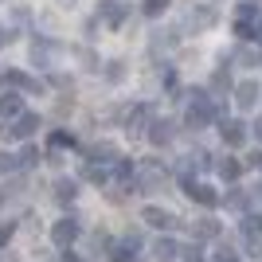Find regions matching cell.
I'll use <instances>...</instances> for the list:
<instances>
[{
    "mask_svg": "<svg viewBox=\"0 0 262 262\" xmlns=\"http://www.w3.org/2000/svg\"><path fill=\"white\" fill-rule=\"evenodd\" d=\"M235 102H239V110H254L258 106V82H239L235 86Z\"/></svg>",
    "mask_w": 262,
    "mask_h": 262,
    "instance_id": "8992f818",
    "label": "cell"
},
{
    "mask_svg": "<svg viewBox=\"0 0 262 262\" xmlns=\"http://www.w3.org/2000/svg\"><path fill=\"white\" fill-rule=\"evenodd\" d=\"M8 82H12V86H24V90H39V82L28 78L24 71H8Z\"/></svg>",
    "mask_w": 262,
    "mask_h": 262,
    "instance_id": "e0dca14e",
    "label": "cell"
},
{
    "mask_svg": "<svg viewBox=\"0 0 262 262\" xmlns=\"http://www.w3.org/2000/svg\"><path fill=\"white\" fill-rule=\"evenodd\" d=\"M149 141L153 145H168L172 141V121H153V125H149Z\"/></svg>",
    "mask_w": 262,
    "mask_h": 262,
    "instance_id": "30bf717a",
    "label": "cell"
},
{
    "mask_svg": "<svg viewBox=\"0 0 262 262\" xmlns=\"http://www.w3.org/2000/svg\"><path fill=\"white\" fill-rule=\"evenodd\" d=\"M118 176H121V180H129V176H133V164L129 161H118Z\"/></svg>",
    "mask_w": 262,
    "mask_h": 262,
    "instance_id": "1f68e13d",
    "label": "cell"
},
{
    "mask_svg": "<svg viewBox=\"0 0 262 262\" xmlns=\"http://www.w3.org/2000/svg\"><path fill=\"white\" fill-rule=\"evenodd\" d=\"M219 133H223V141H227L231 149H239V145L247 141V125H243V121H223Z\"/></svg>",
    "mask_w": 262,
    "mask_h": 262,
    "instance_id": "52a82bcc",
    "label": "cell"
},
{
    "mask_svg": "<svg viewBox=\"0 0 262 262\" xmlns=\"http://www.w3.org/2000/svg\"><path fill=\"white\" fill-rule=\"evenodd\" d=\"M231 90H235V86H231V75L219 67L215 75H211V94H231Z\"/></svg>",
    "mask_w": 262,
    "mask_h": 262,
    "instance_id": "4fadbf2b",
    "label": "cell"
},
{
    "mask_svg": "<svg viewBox=\"0 0 262 262\" xmlns=\"http://www.w3.org/2000/svg\"><path fill=\"white\" fill-rule=\"evenodd\" d=\"M75 196H78V184H75V180H59V184H55V200H59V204H71Z\"/></svg>",
    "mask_w": 262,
    "mask_h": 262,
    "instance_id": "7c38bea8",
    "label": "cell"
},
{
    "mask_svg": "<svg viewBox=\"0 0 262 262\" xmlns=\"http://www.w3.org/2000/svg\"><path fill=\"white\" fill-rule=\"evenodd\" d=\"M219 176H223V180H239V176H243V161L223 157V161H219Z\"/></svg>",
    "mask_w": 262,
    "mask_h": 262,
    "instance_id": "8fae6325",
    "label": "cell"
},
{
    "mask_svg": "<svg viewBox=\"0 0 262 262\" xmlns=\"http://www.w3.org/2000/svg\"><path fill=\"white\" fill-rule=\"evenodd\" d=\"M223 204H227L231 211H243L247 208V192H243V188H231L227 196H223Z\"/></svg>",
    "mask_w": 262,
    "mask_h": 262,
    "instance_id": "9a60e30c",
    "label": "cell"
},
{
    "mask_svg": "<svg viewBox=\"0 0 262 262\" xmlns=\"http://www.w3.org/2000/svg\"><path fill=\"white\" fill-rule=\"evenodd\" d=\"M251 164H254V168H262V149H258V153H251Z\"/></svg>",
    "mask_w": 262,
    "mask_h": 262,
    "instance_id": "836d02e7",
    "label": "cell"
},
{
    "mask_svg": "<svg viewBox=\"0 0 262 262\" xmlns=\"http://www.w3.org/2000/svg\"><path fill=\"white\" fill-rule=\"evenodd\" d=\"M141 219L149 223V227H161V231H164V227H176V223H180L172 211H164V208H145V211H141Z\"/></svg>",
    "mask_w": 262,
    "mask_h": 262,
    "instance_id": "5b68a950",
    "label": "cell"
},
{
    "mask_svg": "<svg viewBox=\"0 0 262 262\" xmlns=\"http://www.w3.org/2000/svg\"><path fill=\"white\" fill-rule=\"evenodd\" d=\"M16 168H20L16 157H12V153H0V172H16Z\"/></svg>",
    "mask_w": 262,
    "mask_h": 262,
    "instance_id": "484cf974",
    "label": "cell"
},
{
    "mask_svg": "<svg viewBox=\"0 0 262 262\" xmlns=\"http://www.w3.org/2000/svg\"><path fill=\"white\" fill-rule=\"evenodd\" d=\"M254 39H262V16H258V35H254Z\"/></svg>",
    "mask_w": 262,
    "mask_h": 262,
    "instance_id": "8d00e7d4",
    "label": "cell"
},
{
    "mask_svg": "<svg viewBox=\"0 0 262 262\" xmlns=\"http://www.w3.org/2000/svg\"><path fill=\"white\" fill-rule=\"evenodd\" d=\"M251 4H254V0H251Z\"/></svg>",
    "mask_w": 262,
    "mask_h": 262,
    "instance_id": "ab89813d",
    "label": "cell"
},
{
    "mask_svg": "<svg viewBox=\"0 0 262 262\" xmlns=\"http://www.w3.org/2000/svg\"><path fill=\"white\" fill-rule=\"evenodd\" d=\"M211 114H215V110H211V102L208 98H196L192 102V106H188V125H192V129H204V125H208L211 121Z\"/></svg>",
    "mask_w": 262,
    "mask_h": 262,
    "instance_id": "7a4b0ae2",
    "label": "cell"
},
{
    "mask_svg": "<svg viewBox=\"0 0 262 262\" xmlns=\"http://www.w3.org/2000/svg\"><path fill=\"white\" fill-rule=\"evenodd\" d=\"M86 176L94 180V184H106V168H94V164H90V168H86Z\"/></svg>",
    "mask_w": 262,
    "mask_h": 262,
    "instance_id": "83f0119b",
    "label": "cell"
},
{
    "mask_svg": "<svg viewBox=\"0 0 262 262\" xmlns=\"http://www.w3.org/2000/svg\"><path fill=\"white\" fill-rule=\"evenodd\" d=\"M192 231H196V243L200 239H219V223H215V219H200Z\"/></svg>",
    "mask_w": 262,
    "mask_h": 262,
    "instance_id": "5bb4252c",
    "label": "cell"
},
{
    "mask_svg": "<svg viewBox=\"0 0 262 262\" xmlns=\"http://www.w3.org/2000/svg\"><path fill=\"white\" fill-rule=\"evenodd\" d=\"M254 200H258V204H262V184H254Z\"/></svg>",
    "mask_w": 262,
    "mask_h": 262,
    "instance_id": "d590c367",
    "label": "cell"
},
{
    "mask_svg": "<svg viewBox=\"0 0 262 262\" xmlns=\"http://www.w3.org/2000/svg\"><path fill=\"white\" fill-rule=\"evenodd\" d=\"M121 67H125V63H106V78H110V82H121V78H125Z\"/></svg>",
    "mask_w": 262,
    "mask_h": 262,
    "instance_id": "cb8c5ba5",
    "label": "cell"
},
{
    "mask_svg": "<svg viewBox=\"0 0 262 262\" xmlns=\"http://www.w3.org/2000/svg\"><path fill=\"white\" fill-rule=\"evenodd\" d=\"M176 254H180L176 239H157V243H153V258H157V262H172Z\"/></svg>",
    "mask_w": 262,
    "mask_h": 262,
    "instance_id": "ba28073f",
    "label": "cell"
},
{
    "mask_svg": "<svg viewBox=\"0 0 262 262\" xmlns=\"http://www.w3.org/2000/svg\"><path fill=\"white\" fill-rule=\"evenodd\" d=\"M12 231H16V227H12V223H4V227H0V247H4V243L12 239Z\"/></svg>",
    "mask_w": 262,
    "mask_h": 262,
    "instance_id": "d6a6232c",
    "label": "cell"
},
{
    "mask_svg": "<svg viewBox=\"0 0 262 262\" xmlns=\"http://www.w3.org/2000/svg\"><path fill=\"white\" fill-rule=\"evenodd\" d=\"M67 145H75V133L55 129V133H51V149H67Z\"/></svg>",
    "mask_w": 262,
    "mask_h": 262,
    "instance_id": "44dd1931",
    "label": "cell"
},
{
    "mask_svg": "<svg viewBox=\"0 0 262 262\" xmlns=\"http://www.w3.org/2000/svg\"><path fill=\"white\" fill-rule=\"evenodd\" d=\"M215 262H239L235 247H231V243H219V247H215Z\"/></svg>",
    "mask_w": 262,
    "mask_h": 262,
    "instance_id": "603a6c76",
    "label": "cell"
},
{
    "mask_svg": "<svg viewBox=\"0 0 262 262\" xmlns=\"http://www.w3.org/2000/svg\"><path fill=\"white\" fill-rule=\"evenodd\" d=\"M243 235H247V239H258L262 235V215H247L243 219Z\"/></svg>",
    "mask_w": 262,
    "mask_h": 262,
    "instance_id": "d6986e66",
    "label": "cell"
},
{
    "mask_svg": "<svg viewBox=\"0 0 262 262\" xmlns=\"http://www.w3.org/2000/svg\"><path fill=\"white\" fill-rule=\"evenodd\" d=\"M0 262H16V258H12V254H8V258H0Z\"/></svg>",
    "mask_w": 262,
    "mask_h": 262,
    "instance_id": "f35d334b",
    "label": "cell"
},
{
    "mask_svg": "<svg viewBox=\"0 0 262 262\" xmlns=\"http://www.w3.org/2000/svg\"><path fill=\"white\" fill-rule=\"evenodd\" d=\"M168 8V0H145V16H161Z\"/></svg>",
    "mask_w": 262,
    "mask_h": 262,
    "instance_id": "d4e9b609",
    "label": "cell"
},
{
    "mask_svg": "<svg viewBox=\"0 0 262 262\" xmlns=\"http://www.w3.org/2000/svg\"><path fill=\"white\" fill-rule=\"evenodd\" d=\"M211 24H215V12H211V8L192 12V28H211Z\"/></svg>",
    "mask_w": 262,
    "mask_h": 262,
    "instance_id": "ffe728a7",
    "label": "cell"
},
{
    "mask_svg": "<svg viewBox=\"0 0 262 262\" xmlns=\"http://www.w3.org/2000/svg\"><path fill=\"white\" fill-rule=\"evenodd\" d=\"M63 262H78V258H75V254H67V258H63Z\"/></svg>",
    "mask_w": 262,
    "mask_h": 262,
    "instance_id": "74e56055",
    "label": "cell"
},
{
    "mask_svg": "<svg viewBox=\"0 0 262 262\" xmlns=\"http://www.w3.org/2000/svg\"><path fill=\"white\" fill-rule=\"evenodd\" d=\"M16 161H20V164H35V161H39V153H35V149H24V157H16Z\"/></svg>",
    "mask_w": 262,
    "mask_h": 262,
    "instance_id": "4dcf8cb0",
    "label": "cell"
},
{
    "mask_svg": "<svg viewBox=\"0 0 262 262\" xmlns=\"http://www.w3.org/2000/svg\"><path fill=\"white\" fill-rule=\"evenodd\" d=\"M125 16H129V4H121V0H102V20H106L110 28H121Z\"/></svg>",
    "mask_w": 262,
    "mask_h": 262,
    "instance_id": "3957f363",
    "label": "cell"
},
{
    "mask_svg": "<svg viewBox=\"0 0 262 262\" xmlns=\"http://www.w3.org/2000/svg\"><path fill=\"white\" fill-rule=\"evenodd\" d=\"M188 196L196 200V204H204V208H215V204H219L215 188H208V184H192V188H188Z\"/></svg>",
    "mask_w": 262,
    "mask_h": 262,
    "instance_id": "9c48e42d",
    "label": "cell"
},
{
    "mask_svg": "<svg viewBox=\"0 0 262 262\" xmlns=\"http://www.w3.org/2000/svg\"><path fill=\"white\" fill-rule=\"evenodd\" d=\"M0 118H20V98H16V94L0 98Z\"/></svg>",
    "mask_w": 262,
    "mask_h": 262,
    "instance_id": "2e32d148",
    "label": "cell"
},
{
    "mask_svg": "<svg viewBox=\"0 0 262 262\" xmlns=\"http://www.w3.org/2000/svg\"><path fill=\"white\" fill-rule=\"evenodd\" d=\"M235 32H239V39H254V28H251V24H235Z\"/></svg>",
    "mask_w": 262,
    "mask_h": 262,
    "instance_id": "f546056e",
    "label": "cell"
},
{
    "mask_svg": "<svg viewBox=\"0 0 262 262\" xmlns=\"http://www.w3.org/2000/svg\"><path fill=\"white\" fill-rule=\"evenodd\" d=\"M39 129V114H20V118L12 121V137H20V141H28V137H32V133Z\"/></svg>",
    "mask_w": 262,
    "mask_h": 262,
    "instance_id": "277c9868",
    "label": "cell"
},
{
    "mask_svg": "<svg viewBox=\"0 0 262 262\" xmlns=\"http://www.w3.org/2000/svg\"><path fill=\"white\" fill-rule=\"evenodd\" d=\"M86 157H90V161H102V157H118V149H114L110 141H102V145H90Z\"/></svg>",
    "mask_w": 262,
    "mask_h": 262,
    "instance_id": "ac0fdd59",
    "label": "cell"
},
{
    "mask_svg": "<svg viewBox=\"0 0 262 262\" xmlns=\"http://www.w3.org/2000/svg\"><path fill=\"white\" fill-rule=\"evenodd\" d=\"M75 239H78V223H75V219H59V223L51 227V243L59 247V251H67Z\"/></svg>",
    "mask_w": 262,
    "mask_h": 262,
    "instance_id": "6da1fadb",
    "label": "cell"
},
{
    "mask_svg": "<svg viewBox=\"0 0 262 262\" xmlns=\"http://www.w3.org/2000/svg\"><path fill=\"white\" fill-rule=\"evenodd\" d=\"M32 59H35V63H47V59H51V47H39V43H35Z\"/></svg>",
    "mask_w": 262,
    "mask_h": 262,
    "instance_id": "f1b7e54d",
    "label": "cell"
},
{
    "mask_svg": "<svg viewBox=\"0 0 262 262\" xmlns=\"http://www.w3.org/2000/svg\"><path fill=\"white\" fill-rule=\"evenodd\" d=\"M200 254H204V251H200V243H192V247H184V258H188V262H204V258H200Z\"/></svg>",
    "mask_w": 262,
    "mask_h": 262,
    "instance_id": "4316f807",
    "label": "cell"
},
{
    "mask_svg": "<svg viewBox=\"0 0 262 262\" xmlns=\"http://www.w3.org/2000/svg\"><path fill=\"white\" fill-rule=\"evenodd\" d=\"M254 133H258V141H262V118H258V121H254Z\"/></svg>",
    "mask_w": 262,
    "mask_h": 262,
    "instance_id": "e575fe53",
    "label": "cell"
},
{
    "mask_svg": "<svg viewBox=\"0 0 262 262\" xmlns=\"http://www.w3.org/2000/svg\"><path fill=\"white\" fill-rule=\"evenodd\" d=\"M149 118V110L145 106H137V110H129V118H125V125H129V133H137V125H141V121Z\"/></svg>",
    "mask_w": 262,
    "mask_h": 262,
    "instance_id": "7402d4cb",
    "label": "cell"
}]
</instances>
